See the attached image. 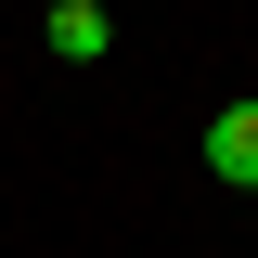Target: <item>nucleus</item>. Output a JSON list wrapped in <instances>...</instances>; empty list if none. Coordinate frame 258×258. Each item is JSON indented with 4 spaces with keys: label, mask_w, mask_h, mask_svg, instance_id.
<instances>
[{
    "label": "nucleus",
    "mask_w": 258,
    "mask_h": 258,
    "mask_svg": "<svg viewBox=\"0 0 258 258\" xmlns=\"http://www.w3.org/2000/svg\"><path fill=\"white\" fill-rule=\"evenodd\" d=\"M207 181H232V194H258V91H232L220 116H207Z\"/></svg>",
    "instance_id": "1"
},
{
    "label": "nucleus",
    "mask_w": 258,
    "mask_h": 258,
    "mask_svg": "<svg viewBox=\"0 0 258 258\" xmlns=\"http://www.w3.org/2000/svg\"><path fill=\"white\" fill-rule=\"evenodd\" d=\"M39 39H52V64H103L116 52V13L103 0H39Z\"/></svg>",
    "instance_id": "2"
}]
</instances>
